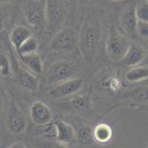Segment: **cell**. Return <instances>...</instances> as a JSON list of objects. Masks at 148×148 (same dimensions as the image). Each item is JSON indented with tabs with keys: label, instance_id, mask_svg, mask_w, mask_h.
I'll use <instances>...</instances> for the list:
<instances>
[{
	"label": "cell",
	"instance_id": "f1b7e54d",
	"mask_svg": "<svg viewBox=\"0 0 148 148\" xmlns=\"http://www.w3.org/2000/svg\"><path fill=\"white\" fill-rule=\"evenodd\" d=\"M3 29H4V22H3L2 18H0V32H1Z\"/></svg>",
	"mask_w": 148,
	"mask_h": 148
},
{
	"label": "cell",
	"instance_id": "44dd1931",
	"mask_svg": "<svg viewBox=\"0 0 148 148\" xmlns=\"http://www.w3.org/2000/svg\"><path fill=\"white\" fill-rule=\"evenodd\" d=\"M135 15L137 20L148 22V4L147 1H142L135 7Z\"/></svg>",
	"mask_w": 148,
	"mask_h": 148
},
{
	"label": "cell",
	"instance_id": "4fadbf2b",
	"mask_svg": "<svg viewBox=\"0 0 148 148\" xmlns=\"http://www.w3.org/2000/svg\"><path fill=\"white\" fill-rule=\"evenodd\" d=\"M93 139L99 144L109 143L113 136V132L110 125L106 123H100L95 126L92 130Z\"/></svg>",
	"mask_w": 148,
	"mask_h": 148
},
{
	"label": "cell",
	"instance_id": "cb8c5ba5",
	"mask_svg": "<svg viewBox=\"0 0 148 148\" xmlns=\"http://www.w3.org/2000/svg\"><path fill=\"white\" fill-rule=\"evenodd\" d=\"M73 106L78 110H86L89 106V101L85 97H78L71 101Z\"/></svg>",
	"mask_w": 148,
	"mask_h": 148
},
{
	"label": "cell",
	"instance_id": "7a4b0ae2",
	"mask_svg": "<svg viewBox=\"0 0 148 148\" xmlns=\"http://www.w3.org/2000/svg\"><path fill=\"white\" fill-rule=\"evenodd\" d=\"M131 43L124 35L112 28L106 40V53L108 58L115 62H119L126 53Z\"/></svg>",
	"mask_w": 148,
	"mask_h": 148
},
{
	"label": "cell",
	"instance_id": "5b68a950",
	"mask_svg": "<svg viewBox=\"0 0 148 148\" xmlns=\"http://www.w3.org/2000/svg\"><path fill=\"white\" fill-rule=\"evenodd\" d=\"M76 65L72 61L61 60L54 63L48 71V84H58L67 79H71Z\"/></svg>",
	"mask_w": 148,
	"mask_h": 148
},
{
	"label": "cell",
	"instance_id": "484cf974",
	"mask_svg": "<svg viewBox=\"0 0 148 148\" xmlns=\"http://www.w3.org/2000/svg\"><path fill=\"white\" fill-rule=\"evenodd\" d=\"M110 79H111V77H110V78H105L104 79L101 80V82H100V86H101L103 89H105V90L110 89Z\"/></svg>",
	"mask_w": 148,
	"mask_h": 148
},
{
	"label": "cell",
	"instance_id": "83f0119b",
	"mask_svg": "<svg viewBox=\"0 0 148 148\" xmlns=\"http://www.w3.org/2000/svg\"><path fill=\"white\" fill-rule=\"evenodd\" d=\"M49 148H68V147H67L64 144H62V143L57 142V143L52 144Z\"/></svg>",
	"mask_w": 148,
	"mask_h": 148
},
{
	"label": "cell",
	"instance_id": "d6986e66",
	"mask_svg": "<svg viewBox=\"0 0 148 148\" xmlns=\"http://www.w3.org/2000/svg\"><path fill=\"white\" fill-rule=\"evenodd\" d=\"M128 97L132 99L133 100L142 103V104H146L147 103V88L146 87H137L132 90H131L127 93Z\"/></svg>",
	"mask_w": 148,
	"mask_h": 148
},
{
	"label": "cell",
	"instance_id": "2e32d148",
	"mask_svg": "<svg viewBox=\"0 0 148 148\" xmlns=\"http://www.w3.org/2000/svg\"><path fill=\"white\" fill-rule=\"evenodd\" d=\"M31 36L32 32L25 26H16L12 30L10 35V41L17 52L18 51L22 44Z\"/></svg>",
	"mask_w": 148,
	"mask_h": 148
},
{
	"label": "cell",
	"instance_id": "d4e9b609",
	"mask_svg": "<svg viewBox=\"0 0 148 148\" xmlns=\"http://www.w3.org/2000/svg\"><path fill=\"white\" fill-rule=\"evenodd\" d=\"M121 86H122V84H121V81L119 78L111 77V79H110V90L117 91V90L120 89Z\"/></svg>",
	"mask_w": 148,
	"mask_h": 148
},
{
	"label": "cell",
	"instance_id": "f546056e",
	"mask_svg": "<svg viewBox=\"0 0 148 148\" xmlns=\"http://www.w3.org/2000/svg\"><path fill=\"white\" fill-rule=\"evenodd\" d=\"M3 1H6V0H0V2H3Z\"/></svg>",
	"mask_w": 148,
	"mask_h": 148
},
{
	"label": "cell",
	"instance_id": "ffe728a7",
	"mask_svg": "<svg viewBox=\"0 0 148 148\" xmlns=\"http://www.w3.org/2000/svg\"><path fill=\"white\" fill-rule=\"evenodd\" d=\"M78 139L80 144L83 145H91L94 142L92 130L89 127H82L78 133Z\"/></svg>",
	"mask_w": 148,
	"mask_h": 148
},
{
	"label": "cell",
	"instance_id": "4316f807",
	"mask_svg": "<svg viewBox=\"0 0 148 148\" xmlns=\"http://www.w3.org/2000/svg\"><path fill=\"white\" fill-rule=\"evenodd\" d=\"M7 148H27V147L25 144H23L21 142H16V143H13L11 145H9Z\"/></svg>",
	"mask_w": 148,
	"mask_h": 148
},
{
	"label": "cell",
	"instance_id": "8fae6325",
	"mask_svg": "<svg viewBox=\"0 0 148 148\" xmlns=\"http://www.w3.org/2000/svg\"><path fill=\"white\" fill-rule=\"evenodd\" d=\"M137 18L135 15V7L131 5L128 6L122 13L120 17V25L125 32L131 38H135L136 34V25Z\"/></svg>",
	"mask_w": 148,
	"mask_h": 148
},
{
	"label": "cell",
	"instance_id": "5bb4252c",
	"mask_svg": "<svg viewBox=\"0 0 148 148\" xmlns=\"http://www.w3.org/2000/svg\"><path fill=\"white\" fill-rule=\"evenodd\" d=\"M23 64L28 69L29 71L35 74V75H40L43 72L44 66L41 58L37 53H32L29 55H25L20 57Z\"/></svg>",
	"mask_w": 148,
	"mask_h": 148
},
{
	"label": "cell",
	"instance_id": "9c48e42d",
	"mask_svg": "<svg viewBox=\"0 0 148 148\" xmlns=\"http://www.w3.org/2000/svg\"><path fill=\"white\" fill-rule=\"evenodd\" d=\"M7 125L10 131L15 134L23 133L27 127V121L25 115L16 104H12L9 110L7 116Z\"/></svg>",
	"mask_w": 148,
	"mask_h": 148
},
{
	"label": "cell",
	"instance_id": "6da1fadb",
	"mask_svg": "<svg viewBox=\"0 0 148 148\" xmlns=\"http://www.w3.org/2000/svg\"><path fill=\"white\" fill-rule=\"evenodd\" d=\"M100 37L101 32L99 27L90 21H86L83 24L79 33V45L84 60L87 64H92L96 58Z\"/></svg>",
	"mask_w": 148,
	"mask_h": 148
},
{
	"label": "cell",
	"instance_id": "277c9868",
	"mask_svg": "<svg viewBox=\"0 0 148 148\" xmlns=\"http://www.w3.org/2000/svg\"><path fill=\"white\" fill-rule=\"evenodd\" d=\"M76 45V32L71 27L58 32L51 41V50L58 52H70L75 49Z\"/></svg>",
	"mask_w": 148,
	"mask_h": 148
},
{
	"label": "cell",
	"instance_id": "3957f363",
	"mask_svg": "<svg viewBox=\"0 0 148 148\" xmlns=\"http://www.w3.org/2000/svg\"><path fill=\"white\" fill-rule=\"evenodd\" d=\"M25 16L28 24L36 29L46 25V2L45 0H29L25 9Z\"/></svg>",
	"mask_w": 148,
	"mask_h": 148
},
{
	"label": "cell",
	"instance_id": "9a60e30c",
	"mask_svg": "<svg viewBox=\"0 0 148 148\" xmlns=\"http://www.w3.org/2000/svg\"><path fill=\"white\" fill-rule=\"evenodd\" d=\"M19 81L22 86L32 92H36L39 88V81L35 74L32 73L28 70L21 69L19 71Z\"/></svg>",
	"mask_w": 148,
	"mask_h": 148
},
{
	"label": "cell",
	"instance_id": "30bf717a",
	"mask_svg": "<svg viewBox=\"0 0 148 148\" xmlns=\"http://www.w3.org/2000/svg\"><path fill=\"white\" fill-rule=\"evenodd\" d=\"M145 57V49L136 44H131L126 53L123 57V58L119 61V63L125 67H134L138 65Z\"/></svg>",
	"mask_w": 148,
	"mask_h": 148
},
{
	"label": "cell",
	"instance_id": "52a82bcc",
	"mask_svg": "<svg viewBox=\"0 0 148 148\" xmlns=\"http://www.w3.org/2000/svg\"><path fill=\"white\" fill-rule=\"evenodd\" d=\"M46 2V26L53 32L61 25L63 20V7L60 0H45Z\"/></svg>",
	"mask_w": 148,
	"mask_h": 148
},
{
	"label": "cell",
	"instance_id": "e0dca14e",
	"mask_svg": "<svg viewBox=\"0 0 148 148\" xmlns=\"http://www.w3.org/2000/svg\"><path fill=\"white\" fill-rule=\"evenodd\" d=\"M148 68L145 65H137L130 68L125 73V79L131 83H137L147 79Z\"/></svg>",
	"mask_w": 148,
	"mask_h": 148
},
{
	"label": "cell",
	"instance_id": "ba28073f",
	"mask_svg": "<svg viewBox=\"0 0 148 148\" xmlns=\"http://www.w3.org/2000/svg\"><path fill=\"white\" fill-rule=\"evenodd\" d=\"M32 121L38 126L48 125L52 119V112L50 107L43 102L36 101L30 108Z\"/></svg>",
	"mask_w": 148,
	"mask_h": 148
},
{
	"label": "cell",
	"instance_id": "7402d4cb",
	"mask_svg": "<svg viewBox=\"0 0 148 148\" xmlns=\"http://www.w3.org/2000/svg\"><path fill=\"white\" fill-rule=\"evenodd\" d=\"M11 73V64L8 57L0 52V74L3 77H8Z\"/></svg>",
	"mask_w": 148,
	"mask_h": 148
},
{
	"label": "cell",
	"instance_id": "ac0fdd59",
	"mask_svg": "<svg viewBox=\"0 0 148 148\" xmlns=\"http://www.w3.org/2000/svg\"><path fill=\"white\" fill-rule=\"evenodd\" d=\"M38 47V44L37 39L33 36H31L22 44V45L20 46L17 53L19 55V57L36 53Z\"/></svg>",
	"mask_w": 148,
	"mask_h": 148
},
{
	"label": "cell",
	"instance_id": "603a6c76",
	"mask_svg": "<svg viewBox=\"0 0 148 148\" xmlns=\"http://www.w3.org/2000/svg\"><path fill=\"white\" fill-rule=\"evenodd\" d=\"M136 34L143 38H147L148 37V22L137 21L136 25Z\"/></svg>",
	"mask_w": 148,
	"mask_h": 148
},
{
	"label": "cell",
	"instance_id": "8992f818",
	"mask_svg": "<svg viewBox=\"0 0 148 148\" xmlns=\"http://www.w3.org/2000/svg\"><path fill=\"white\" fill-rule=\"evenodd\" d=\"M84 85L82 78H71L65 81L57 84L50 92L49 96L53 99H64L76 94L80 91Z\"/></svg>",
	"mask_w": 148,
	"mask_h": 148
},
{
	"label": "cell",
	"instance_id": "7c38bea8",
	"mask_svg": "<svg viewBox=\"0 0 148 148\" xmlns=\"http://www.w3.org/2000/svg\"><path fill=\"white\" fill-rule=\"evenodd\" d=\"M54 127L56 129V139L59 143H70L76 136V132L73 126L63 120L55 121Z\"/></svg>",
	"mask_w": 148,
	"mask_h": 148
}]
</instances>
